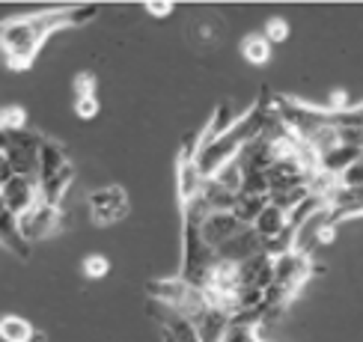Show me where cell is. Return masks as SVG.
<instances>
[{"mask_svg": "<svg viewBox=\"0 0 363 342\" xmlns=\"http://www.w3.org/2000/svg\"><path fill=\"white\" fill-rule=\"evenodd\" d=\"M74 24V6L48 9L39 15H27V18H6L0 21V54H4L6 66L15 72H27L54 30Z\"/></svg>", "mask_w": 363, "mask_h": 342, "instance_id": "obj_1", "label": "cell"}, {"mask_svg": "<svg viewBox=\"0 0 363 342\" xmlns=\"http://www.w3.org/2000/svg\"><path fill=\"white\" fill-rule=\"evenodd\" d=\"M66 227V215H63V208L60 205H51V203H36L30 212H24L18 217V232L27 244H33V241H42V238H48L54 232H60Z\"/></svg>", "mask_w": 363, "mask_h": 342, "instance_id": "obj_2", "label": "cell"}, {"mask_svg": "<svg viewBox=\"0 0 363 342\" xmlns=\"http://www.w3.org/2000/svg\"><path fill=\"white\" fill-rule=\"evenodd\" d=\"M89 205V220L96 227H113L128 215V193L119 185H104L86 197Z\"/></svg>", "mask_w": 363, "mask_h": 342, "instance_id": "obj_3", "label": "cell"}, {"mask_svg": "<svg viewBox=\"0 0 363 342\" xmlns=\"http://www.w3.org/2000/svg\"><path fill=\"white\" fill-rule=\"evenodd\" d=\"M0 197H4L6 212L21 217L24 212H30L36 203H42V190H39V178L33 176H12L9 182L0 188Z\"/></svg>", "mask_w": 363, "mask_h": 342, "instance_id": "obj_4", "label": "cell"}, {"mask_svg": "<svg viewBox=\"0 0 363 342\" xmlns=\"http://www.w3.org/2000/svg\"><path fill=\"white\" fill-rule=\"evenodd\" d=\"M271 268H274V283L283 289L298 295V289L310 280V256L298 250H289L283 256H271Z\"/></svg>", "mask_w": 363, "mask_h": 342, "instance_id": "obj_5", "label": "cell"}, {"mask_svg": "<svg viewBox=\"0 0 363 342\" xmlns=\"http://www.w3.org/2000/svg\"><path fill=\"white\" fill-rule=\"evenodd\" d=\"M245 227H247V223H241L233 212H211L206 217V223L200 227V232L206 238V244L215 247V253H218V247H223L230 238H235Z\"/></svg>", "mask_w": 363, "mask_h": 342, "instance_id": "obj_6", "label": "cell"}, {"mask_svg": "<svg viewBox=\"0 0 363 342\" xmlns=\"http://www.w3.org/2000/svg\"><path fill=\"white\" fill-rule=\"evenodd\" d=\"M206 185V176L196 167V161H185L179 158V167H176V188H179V203L188 205L191 200H196L203 193Z\"/></svg>", "mask_w": 363, "mask_h": 342, "instance_id": "obj_7", "label": "cell"}, {"mask_svg": "<svg viewBox=\"0 0 363 342\" xmlns=\"http://www.w3.org/2000/svg\"><path fill=\"white\" fill-rule=\"evenodd\" d=\"M69 155L63 152V146H57L54 140H45L39 143V170H36V178H39V185L42 182H48V178H54L57 173H63L69 167Z\"/></svg>", "mask_w": 363, "mask_h": 342, "instance_id": "obj_8", "label": "cell"}, {"mask_svg": "<svg viewBox=\"0 0 363 342\" xmlns=\"http://www.w3.org/2000/svg\"><path fill=\"white\" fill-rule=\"evenodd\" d=\"M268 205H271V197H268V193H247V190H241L238 197H235V203H233L230 212H233L241 223L253 227L256 217H259Z\"/></svg>", "mask_w": 363, "mask_h": 342, "instance_id": "obj_9", "label": "cell"}, {"mask_svg": "<svg viewBox=\"0 0 363 342\" xmlns=\"http://www.w3.org/2000/svg\"><path fill=\"white\" fill-rule=\"evenodd\" d=\"M230 324H233V319L226 316V312L208 307L203 316L196 319V331H200V339L203 342H223L226 331H230Z\"/></svg>", "mask_w": 363, "mask_h": 342, "instance_id": "obj_10", "label": "cell"}, {"mask_svg": "<svg viewBox=\"0 0 363 342\" xmlns=\"http://www.w3.org/2000/svg\"><path fill=\"white\" fill-rule=\"evenodd\" d=\"M253 229L259 232L262 244H265V241H271V238H277V235H283L286 229H289V220H286V212H283V208H277V205H268L265 212H262L259 217H256Z\"/></svg>", "mask_w": 363, "mask_h": 342, "instance_id": "obj_11", "label": "cell"}, {"mask_svg": "<svg viewBox=\"0 0 363 342\" xmlns=\"http://www.w3.org/2000/svg\"><path fill=\"white\" fill-rule=\"evenodd\" d=\"M36 334L39 331L24 316H15V312H9V316H0V339H4V342H33Z\"/></svg>", "mask_w": 363, "mask_h": 342, "instance_id": "obj_12", "label": "cell"}, {"mask_svg": "<svg viewBox=\"0 0 363 342\" xmlns=\"http://www.w3.org/2000/svg\"><path fill=\"white\" fill-rule=\"evenodd\" d=\"M271 51H274V45H271L262 33H247L241 39V57H245L250 66H268Z\"/></svg>", "mask_w": 363, "mask_h": 342, "instance_id": "obj_13", "label": "cell"}, {"mask_svg": "<svg viewBox=\"0 0 363 342\" xmlns=\"http://www.w3.org/2000/svg\"><path fill=\"white\" fill-rule=\"evenodd\" d=\"M0 244L9 247L12 253H18V256H27V250H30V244L18 232V217L9 212H0Z\"/></svg>", "mask_w": 363, "mask_h": 342, "instance_id": "obj_14", "label": "cell"}, {"mask_svg": "<svg viewBox=\"0 0 363 342\" xmlns=\"http://www.w3.org/2000/svg\"><path fill=\"white\" fill-rule=\"evenodd\" d=\"M72 182H74V164H69L63 173H57L54 178H48V182H42V185H39L42 200H45V203H51V205H60Z\"/></svg>", "mask_w": 363, "mask_h": 342, "instance_id": "obj_15", "label": "cell"}, {"mask_svg": "<svg viewBox=\"0 0 363 342\" xmlns=\"http://www.w3.org/2000/svg\"><path fill=\"white\" fill-rule=\"evenodd\" d=\"M211 178H215V182H218L223 190H230L233 197H238L241 188H245V167H241L238 158H235V161H226Z\"/></svg>", "mask_w": 363, "mask_h": 342, "instance_id": "obj_16", "label": "cell"}, {"mask_svg": "<svg viewBox=\"0 0 363 342\" xmlns=\"http://www.w3.org/2000/svg\"><path fill=\"white\" fill-rule=\"evenodd\" d=\"M81 274L84 280H104L111 274V259L104 256V253H86L84 262H81Z\"/></svg>", "mask_w": 363, "mask_h": 342, "instance_id": "obj_17", "label": "cell"}, {"mask_svg": "<svg viewBox=\"0 0 363 342\" xmlns=\"http://www.w3.org/2000/svg\"><path fill=\"white\" fill-rule=\"evenodd\" d=\"M0 131L4 134H18L27 131V110L24 108H0Z\"/></svg>", "mask_w": 363, "mask_h": 342, "instance_id": "obj_18", "label": "cell"}, {"mask_svg": "<svg viewBox=\"0 0 363 342\" xmlns=\"http://www.w3.org/2000/svg\"><path fill=\"white\" fill-rule=\"evenodd\" d=\"M289 21L286 18H280V15H271V18L265 21V27H262V36L271 42V45H280V42H286L289 39Z\"/></svg>", "mask_w": 363, "mask_h": 342, "instance_id": "obj_19", "label": "cell"}, {"mask_svg": "<svg viewBox=\"0 0 363 342\" xmlns=\"http://www.w3.org/2000/svg\"><path fill=\"white\" fill-rule=\"evenodd\" d=\"M96 86H99V78L93 72H78L72 78V89H74V98H86V96H96Z\"/></svg>", "mask_w": 363, "mask_h": 342, "instance_id": "obj_20", "label": "cell"}, {"mask_svg": "<svg viewBox=\"0 0 363 342\" xmlns=\"http://www.w3.org/2000/svg\"><path fill=\"white\" fill-rule=\"evenodd\" d=\"M340 188H363V158L354 161L352 167H345L340 176H337Z\"/></svg>", "mask_w": 363, "mask_h": 342, "instance_id": "obj_21", "label": "cell"}, {"mask_svg": "<svg viewBox=\"0 0 363 342\" xmlns=\"http://www.w3.org/2000/svg\"><path fill=\"white\" fill-rule=\"evenodd\" d=\"M101 110L99 104V96H86V98H74V113H78V119H84V122H89V119H96Z\"/></svg>", "mask_w": 363, "mask_h": 342, "instance_id": "obj_22", "label": "cell"}, {"mask_svg": "<svg viewBox=\"0 0 363 342\" xmlns=\"http://www.w3.org/2000/svg\"><path fill=\"white\" fill-rule=\"evenodd\" d=\"M176 6L173 4H158V0H149V4H146V12L149 15H158V18H164V15H170Z\"/></svg>", "mask_w": 363, "mask_h": 342, "instance_id": "obj_23", "label": "cell"}, {"mask_svg": "<svg viewBox=\"0 0 363 342\" xmlns=\"http://www.w3.org/2000/svg\"><path fill=\"white\" fill-rule=\"evenodd\" d=\"M12 178V167H9V158H6V152L0 149V188H4L6 182Z\"/></svg>", "mask_w": 363, "mask_h": 342, "instance_id": "obj_24", "label": "cell"}, {"mask_svg": "<svg viewBox=\"0 0 363 342\" xmlns=\"http://www.w3.org/2000/svg\"><path fill=\"white\" fill-rule=\"evenodd\" d=\"M164 339H167V342H176V339H170V336H167V334H164Z\"/></svg>", "mask_w": 363, "mask_h": 342, "instance_id": "obj_25", "label": "cell"}]
</instances>
